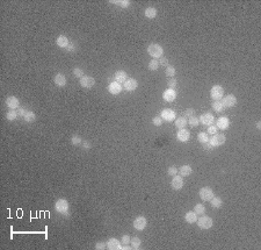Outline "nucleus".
<instances>
[{"label":"nucleus","mask_w":261,"mask_h":250,"mask_svg":"<svg viewBox=\"0 0 261 250\" xmlns=\"http://www.w3.org/2000/svg\"><path fill=\"white\" fill-rule=\"evenodd\" d=\"M138 87V82L135 78H128L123 84V89L125 91H135Z\"/></svg>","instance_id":"nucleus-12"},{"label":"nucleus","mask_w":261,"mask_h":250,"mask_svg":"<svg viewBox=\"0 0 261 250\" xmlns=\"http://www.w3.org/2000/svg\"><path fill=\"white\" fill-rule=\"evenodd\" d=\"M71 142H72V144L73 146H79V144H81V139H80V136L78 135H73L72 137H71Z\"/></svg>","instance_id":"nucleus-37"},{"label":"nucleus","mask_w":261,"mask_h":250,"mask_svg":"<svg viewBox=\"0 0 261 250\" xmlns=\"http://www.w3.org/2000/svg\"><path fill=\"white\" fill-rule=\"evenodd\" d=\"M197 140L198 142H201V143H207V142H209V136H208V133H200L197 135Z\"/></svg>","instance_id":"nucleus-34"},{"label":"nucleus","mask_w":261,"mask_h":250,"mask_svg":"<svg viewBox=\"0 0 261 250\" xmlns=\"http://www.w3.org/2000/svg\"><path fill=\"white\" fill-rule=\"evenodd\" d=\"M194 212L197 215H202V214L205 213V207H204L203 204H196L195 207H194Z\"/></svg>","instance_id":"nucleus-30"},{"label":"nucleus","mask_w":261,"mask_h":250,"mask_svg":"<svg viewBox=\"0 0 261 250\" xmlns=\"http://www.w3.org/2000/svg\"><path fill=\"white\" fill-rule=\"evenodd\" d=\"M104 248H107V244L104 243V242H98L96 244H95V249L96 250H102Z\"/></svg>","instance_id":"nucleus-46"},{"label":"nucleus","mask_w":261,"mask_h":250,"mask_svg":"<svg viewBox=\"0 0 261 250\" xmlns=\"http://www.w3.org/2000/svg\"><path fill=\"white\" fill-rule=\"evenodd\" d=\"M256 128H258L259 130L261 129V122L260 121H258V122H256Z\"/></svg>","instance_id":"nucleus-52"},{"label":"nucleus","mask_w":261,"mask_h":250,"mask_svg":"<svg viewBox=\"0 0 261 250\" xmlns=\"http://www.w3.org/2000/svg\"><path fill=\"white\" fill-rule=\"evenodd\" d=\"M210 204L214 208H220L222 205H223V200L219 198V197H214V198L210 200Z\"/></svg>","instance_id":"nucleus-28"},{"label":"nucleus","mask_w":261,"mask_h":250,"mask_svg":"<svg viewBox=\"0 0 261 250\" xmlns=\"http://www.w3.org/2000/svg\"><path fill=\"white\" fill-rule=\"evenodd\" d=\"M175 112L173 110H169V108H166V110H162V113H160V118H162L164 121H167V122H171V121L175 120Z\"/></svg>","instance_id":"nucleus-7"},{"label":"nucleus","mask_w":261,"mask_h":250,"mask_svg":"<svg viewBox=\"0 0 261 250\" xmlns=\"http://www.w3.org/2000/svg\"><path fill=\"white\" fill-rule=\"evenodd\" d=\"M211 107L215 110V112H222L223 108H224V106H223V103L222 101H219V100H215L212 105H211Z\"/></svg>","instance_id":"nucleus-32"},{"label":"nucleus","mask_w":261,"mask_h":250,"mask_svg":"<svg viewBox=\"0 0 261 250\" xmlns=\"http://www.w3.org/2000/svg\"><path fill=\"white\" fill-rule=\"evenodd\" d=\"M175 126H177V129H183V128L187 126V119H186V118H183V116L177 118V121H175Z\"/></svg>","instance_id":"nucleus-27"},{"label":"nucleus","mask_w":261,"mask_h":250,"mask_svg":"<svg viewBox=\"0 0 261 250\" xmlns=\"http://www.w3.org/2000/svg\"><path fill=\"white\" fill-rule=\"evenodd\" d=\"M203 148L205 149V150H210V149L212 148V146H211L209 142H207V143H204V144H203Z\"/></svg>","instance_id":"nucleus-51"},{"label":"nucleus","mask_w":261,"mask_h":250,"mask_svg":"<svg viewBox=\"0 0 261 250\" xmlns=\"http://www.w3.org/2000/svg\"><path fill=\"white\" fill-rule=\"evenodd\" d=\"M106 244H107V248L109 250H122L121 242L119 240H116V239H109Z\"/></svg>","instance_id":"nucleus-18"},{"label":"nucleus","mask_w":261,"mask_h":250,"mask_svg":"<svg viewBox=\"0 0 261 250\" xmlns=\"http://www.w3.org/2000/svg\"><path fill=\"white\" fill-rule=\"evenodd\" d=\"M217 130H218V128L216 127V126H209L208 127V134H212V135H215V134H217Z\"/></svg>","instance_id":"nucleus-44"},{"label":"nucleus","mask_w":261,"mask_h":250,"mask_svg":"<svg viewBox=\"0 0 261 250\" xmlns=\"http://www.w3.org/2000/svg\"><path fill=\"white\" fill-rule=\"evenodd\" d=\"M111 4H117L119 6L123 7V8H127L130 5V1L129 0H110Z\"/></svg>","instance_id":"nucleus-31"},{"label":"nucleus","mask_w":261,"mask_h":250,"mask_svg":"<svg viewBox=\"0 0 261 250\" xmlns=\"http://www.w3.org/2000/svg\"><path fill=\"white\" fill-rule=\"evenodd\" d=\"M192 172H193V169L190 165H182L179 170V173L181 177H187L189 175H192Z\"/></svg>","instance_id":"nucleus-24"},{"label":"nucleus","mask_w":261,"mask_h":250,"mask_svg":"<svg viewBox=\"0 0 261 250\" xmlns=\"http://www.w3.org/2000/svg\"><path fill=\"white\" fill-rule=\"evenodd\" d=\"M171 186H172L173 190H181V188H183V179L181 176H177V175H175V176H173V179H172V182H171Z\"/></svg>","instance_id":"nucleus-13"},{"label":"nucleus","mask_w":261,"mask_h":250,"mask_svg":"<svg viewBox=\"0 0 261 250\" xmlns=\"http://www.w3.org/2000/svg\"><path fill=\"white\" fill-rule=\"evenodd\" d=\"M214 115L211 113H205V114H202L200 116V121L203 123L204 126H211L214 123Z\"/></svg>","instance_id":"nucleus-19"},{"label":"nucleus","mask_w":261,"mask_h":250,"mask_svg":"<svg viewBox=\"0 0 261 250\" xmlns=\"http://www.w3.org/2000/svg\"><path fill=\"white\" fill-rule=\"evenodd\" d=\"M167 85H168V89H175L177 87V79H169L168 80V83H167Z\"/></svg>","instance_id":"nucleus-40"},{"label":"nucleus","mask_w":261,"mask_h":250,"mask_svg":"<svg viewBox=\"0 0 261 250\" xmlns=\"http://www.w3.org/2000/svg\"><path fill=\"white\" fill-rule=\"evenodd\" d=\"M175 68L174 67H171V65H168L166 68V71H165V73H166V76L167 77H174L175 76Z\"/></svg>","instance_id":"nucleus-36"},{"label":"nucleus","mask_w":261,"mask_h":250,"mask_svg":"<svg viewBox=\"0 0 261 250\" xmlns=\"http://www.w3.org/2000/svg\"><path fill=\"white\" fill-rule=\"evenodd\" d=\"M185 114H186V116H188V118H192V116H195V115H196V112H195V110H193V108H187L186 112H185Z\"/></svg>","instance_id":"nucleus-43"},{"label":"nucleus","mask_w":261,"mask_h":250,"mask_svg":"<svg viewBox=\"0 0 261 250\" xmlns=\"http://www.w3.org/2000/svg\"><path fill=\"white\" fill-rule=\"evenodd\" d=\"M196 222H197L198 228H201V229H210L214 224L212 219L210 216H202V218L197 219Z\"/></svg>","instance_id":"nucleus-4"},{"label":"nucleus","mask_w":261,"mask_h":250,"mask_svg":"<svg viewBox=\"0 0 261 250\" xmlns=\"http://www.w3.org/2000/svg\"><path fill=\"white\" fill-rule=\"evenodd\" d=\"M198 122H200V120H198L196 116H192V118H189V120H188V123L192 126V127H196V126L198 125Z\"/></svg>","instance_id":"nucleus-39"},{"label":"nucleus","mask_w":261,"mask_h":250,"mask_svg":"<svg viewBox=\"0 0 261 250\" xmlns=\"http://www.w3.org/2000/svg\"><path fill=\"white\" fill-rule=\"evenodd\" d=\"M121 91H122V84L117 83V82H110L108 85V92L110 94L116 95V94H120Z\"/></svg>","instance_id":"nucleus-11"},{"label":"nucleus","mask_w":261,"mask_h":250,"mask_svg":"<svg viewBox=\"0 0 261 250\" xmlns=\"http://www.w3.org/2000/svg\"><path fill=\"white\" fill-rule=\"evenodd\" d=\"M26 113H27V110H25L23 107H19V110H18V114L20 115V116H25Z\"/></svg>","instance_id":"nucleus-49"},{"label":"nucleus","mask_w":261,"mask_h":250,"mask_svg":"<svg viewBox=\"0 0 261 250\" xmlns=\"http://www.w3.org/2000/svg\"><path fill=\"white\" fill-rule=\"evenodd\" d=\"M230 126V120L226 118V116H220L217 122H216V127L218 128V129H222V130H225L228 129Z\"/></svg>","instance_id":"nucleus-16"},{"label":"nucleus","mask_w":261,"mask_h":250,"mask_svg":"<svg viewBox=\"0 0 261 250\" xmlns=\"http://www.w3.org/2000/svg\"><path fill=\"white\" fill-rule=\"evenodd\" d=\"M225 142H226V137L222 134H215L211 139H209V143L212 147H220L223 146Z\"/></svg>","instance_id":"nucleus-5"},{"label":"nucleus","mask_w":261,"mask_h":250,"mask_svg":"<svg viewBox=\"0 0 261 250\" xmlns=\"http://www.w3.org/2000/svg\"><path fill=\"white\" fill-rule=\"evenodd\" d=\"M152 122H153V125H154V126L159 127V126H162V119L160 118V116H154V118L152 119Z\"/></svg>","instance_id":"nucleus-41"},{"label":"nucleus","mask_w":261,"mask_h":250,"mask_svg":"<svg viewBox=\"0 0 261 250\" xmlns=\"http://www.w3.org/2000/svg\"><path fill=\"white\" fill-rule=\"evenodd\" d=\"M185 220L187 221V224H195L196 221H197V214L195 213L194 211L192 212H187L186 215H185Z\"/></svg>","instance_id":"nucleus-22"},{"label":"nucleus","mask_w":261,"mask_h":250,"mask_svg":"<svg viewBox=\"0 0 261 250\" xmlns=\"http://www.w3.org/2000/svg\"><path fill=\"white\" fill-rule=\"evenodd\" d=\"M159 64L160 65H162V67H168V59L165 57H162V58H159Z\"/></svg>","instance_id":"nucleus-48"},{"label":"nucleus","mask_w":261,"mask_h":250,"mask_svg":"<svg viewBox=\"0 0 261 250\" xmlns=\"http://www.w3.org/2000/svg\"><path fill=\"white\" fill-rule=\"evenodd\" d=\"M18 112L14 110H10L7 112V114H6V118H7V120L8 121H14L18 118Z\"/></svg>","instance_id":"nucleus-33"},{"label":"nucleus","mask_w":261,"mask_h":250,"mask_svg":"<svg viewBox=\"0 0 261 250\" xmlns=\"http://www.w3.org/2000/svg\"><path fill=\"white\" fill-rule=\"evenodd\" d=\"M53 82L55 84L59 86V87H64L66 85V77L63 75V73H57L55 77H53Z\"/></svg>","instance_id":"nucleus-21"},{"label":"nucleus","mask_w":261,"mask_h":250,"mask_svg":"<svg viewBox=\"0 0 261 250\" xmlns=\"http://www.w3.org/2000/svg\"><path fill=\"white\" fill-rule=\"evenodd\" d=\"M83 147H84V149H91V143H89L88 141H85L83 143Z\"/></svg>","instance_id":"nucleus-50"},{"label":"nucleus","mask_w":261,"mask_h":250,"mask_svg":"<svg viewBox=\"0 0 261 250\" xmlns=\"http://www.w3.org/2000/svg\"><path fill=\"white\" fill-rule=\"evenodd\" d=\"M130 243H131V248H132V249H139V247H141V244H142V241L138 236H134V237L131 239Z\"/></svg>","instance_id":"nucleus-29"},{"label":"nucleus","mask_w":261,"mask_h":250,"mask_svg":"<svg viewBox=\"0 0 261 250\" xmlns=\"http://www.w3.org/2000/svg\"><path fill=\"white\" fill-rule=\"evenodd\" d=\"M198 196H200V198L202 199L203 201H210V200L215 197L212 188H209V186H205V188H201L200 192H198Z\"/></svg>","instance_id":"nucleus-3"},{"label":"nucleus","mask_w":261,"mask_h":250,"mask_svg":"<svg viewBox=\"0 0 261 250\" xmlns=\"http://www.w3.org/2000/svg\"><path fill=\"white\" fill-rule=\"evenodd\" d=\"M177 139L180 142H187V141H189V139H190V133H189V130L187 129H179V131H177Z\"/></svg>","instance_id":"nucleus-17"},{"label":"nucleus","mask_w":261,"mask_h":250,"mask_svg":"<svg viewBox=\"0 0 261 250\" xmlns=\"http://www.w3.org/2000/svg\"><path fill=\"white\" fill-rule=\"evenodd\" d=\"M167 173H168V176H175L177 175V169L175 167H169L167 170Z\"/></svg>","instance_id":"nucleus-42"},{"label":"nucleus","mask_w":261,"mask_h":250,"mask_svg":"<svg viewBox=\"0 0 261 250\" xmlns=\"http://www.w3.org/2000/svg\"><path fill=\"white\" fill-rule=\"evenodd\" d=\"M73 75H74L77 78H83V77H84V71L80 68H74V69H73Z\"/></svg>","instance_id":"nucleus-38"},{"label":"nucleus","mask_w":261,"mask_h":250,"mask_svg":"<svg viewBox=\"0 0 261 250\" xmlns=\"http://www.w3.org/2000/svg\"><path fill=\"white\" fill-rule=\"evenodd\" d=\"M131 241V237L129 235H123L122 236V244H129Z\"/></svg>","instance_id":"nucleus-45"},{"label":"nucleus","mask_w":261,"mask_h":250,"mask_svg":"<svg viewBox=\"0 0 261 250\" xmlns=\"http://www.w3.org/2000/svg\"><path fill=\"white\" fill-rule=\"evenodd\" d=\"M56 43H57V46L59 48H66L70 44V42H68V38L65 35H60V36L57 37V40H56Z\"/></svg>","instance_id":"nucleus-23"},{"label":"nucleus","mask_w":261,"mask_h":250,"mask_svg":"<svg viewBox=\"0 0 261 250\" xmlns=\"http://www.w3.org/2000/svg\"><path fill=\"white\" fill-rule=\"evenodd\" d=\"M210 95H211V98L214 100H219L220 98H223V95H224V89L220 85H215V86L211 87Z\"/></svg>","instance_id":"nucleus-6"},{"label":"nucleus","mask_w":261,"mask_h":250,"mask_svg":"<svg viewBox=\"0 0 261 250\" xmlns=\"http://www.w3.org/2000/svg\"><path fill=\"white\" fill-rule=\"evenodd\" d=\"M114 79H115V82H117V83H120V84H124V82L128 79V75H127V72L125 71H123V70H120V71H116L114 75Z\"/></svg>","instance_id":"nucleus-20"},{"label":"nucleus","mask_w":261,"mask_h":250,"mask_svg":"<svg viewBox=\"0 0 261 250\" xmlns=\"http://www.w3.org/2000/svg\"><path fill=\"white\" fill-rule=\"evenodd\" d=\"M147 52L150 54V56L157 59V58H162V54H164V49L162 46L157 44V43H152L147 47Z\"/></svg>","instance_id":"nucleus-1"},{"label":"nucleus","mask_w":261,"mask_h":250,"mask_svg":"<svg viewBox=\"0 0 261 250\" xmlns=\"http://www.w3.org/2000/svg\"><path fill=\"white\" fill-rule=\"evenodd\" d=\"M79 83L84 89H91L95 85V79L93 77H89V76H84L83 78H80Z\"/></svg>","instance_id":"nucleus-8"},{"label":"nucleus","mask_w":261,"mask_h":250,"mask_svg":"<svg viewBox=\"0 0 261 250\" xmlns=\"http://www.w3.org/2000/svg\"><path fill=\"white\" fill-rule=\"evenodd\" d=\"M6 105H7V107H10V110H16L20 106V101L16 97L12 95V97H8L6 99Z\"/></svg>","instance_id":"nucleus-15"},{"label":"nucleus","mask_w":261,"mask_h":250,"mask_svg":"<svg viewBox=\"0 0 261 250\" xmlns=\"http://www.w3.org/2000/svg\"><path fill=\"white\" fill-rule=\"evenodd\" d=\"M76 49H77L76 44H74V43H70L68 47H66V51H68V52H74V51H76Z\"/></svg>","instance_id":"nucleus-47"},{"label":"nucleus","mask_w":261,"mask_h":250,"mask_svg":"<svg viewBox=\"0 0 261 250\" xmlns=\"http://www.w3.org/2000/svg\"><path fill=\"white\" fill-rule=\"evenodd\" d=\"M159 68V61H157V59H152V61H150V63H149V69L151 70V71H156L157 69Z\"/></svg>","instance_id":"nucleus-35"},{"label":"nucleus","mask_w":261,"mask_h":250,"mask_svg":"<svg viewBox=\"0 0 261 250\" xmlns=\"http://www.w3.org/2000/svg\"><path fill=\"white\" fill-rule=\"evenodd\" d=\"M55 208L57 211L58 213L63 214V215H66L68 213V203L66 199H58L56 204H55Z\"/></svg>","instance_id":"nucleus-2"},{"label":"nucleus","mask_w":261,"mask_h":250,"mask_svg":"<svg viewBox=\"0 0 261 250\" xmlns=\"http://www.w3.org/2000/svg\"><path fill=\"white\" fill-rule=\"evenodd\" d=\"M222 103H223L224 107L231 108V107L236 106V104H237V98H236L233 94H229V95H225L224 98H223Z\"/></svg>","instance_id":"nucleus-10"},{"label":"nucleus","mask_w":261,"mask_h":250,"mask_svg":"<svg viewBox=\"0 0 261 250\" xmlns=\"http://www.w3.org/2000/svg\"><path fill=\"white\" fill-rule=\"evenodd\" d=\"M162 98L167 103H172L177 98V92H175V90H172V89H167L164 93H162Z\"/></svg>","instance_id":"nucleus-14"},{"label":"nucleus","mask_w":261,"mask_h":250,"mask_svg":"<svg viewBox=\"0 0 261 250\" xmlns=\"http://www.w3.org/2000/svg\"><path fill=\"white\" fill-rule=\"evenodd\" d=\"M144 14H145L147 19H154L157 16V10L154 7H147L145 12H144Z\"/></svg>","instance_id":"nucleus-25"},{"label":"nucleus","mask_w":261,"mask_h":250,"mask_svg":"<svg viewBox=\"0 0 261 250\" xmlns=\"http://www.w3.org/2000/svg\"><path fill=\"white\" fill-rule=\"evenodd\" d=\"M23 120L26 121V122L31 123V122H34V121L36 120V115H35L34 112H31V111H27V113L23 116Z\"/></svg>","instance_id":"nucleus-26"},{"label":"nucleus","mask_w":261,"mask_h":250,"mask_svg":"<svg viewBox=\"0 0 261 250\" xmlns=\"http://www.w3.org/2000/svg\"><path fill=\"white\" fill-rule=\"evenodd\" d=\"M147 224V221H146L145 216H137L134 221V228L136 230H144Z\"/></svg>","instance_id":"nucleus-9"}]
</instances>
